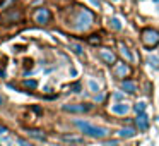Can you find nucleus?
I'll return each instance as SVG.
<instances>
[{
  "mask_svg": "<svg viewBox=\"0 0 159 146\" xmlns=\"http://www.w3.org/2000/svg\"><path fill=\"white\" fill-rule=\"evenodd\" d=\"M75 125L79 129H82V132L86 136H91V138H106V134H108V129L99 127V125H93L84 120H75Z\"/></svg>",
  "mask_w": 159,
  "mask_h": 146,
  "instance_id": "obj_1",
  "label": "nucleus"
},
{
  "mask_svg": "<svg viewBox=\"0 0 159 146\" xmlns=\"http://www.w3.org/2000/svg\"><path fill=\"white\" fill-rule=\"evenodd\" d=\"M94 22V14L87 9H80L75 16V28L79 31H86L87 28H91Z\"/></svg>",
  "mask_w": 159,
  "mask_h": 146,
  "instance_id": "obj_2",
  "label": "nucleus"
},
{
  "mask_svg": "<svg viewBox=\"0 0 159 146\" xmlns=\"http://www.w3.org/2000/svg\"><path fill=\"white\" fill-rule=\"evenodd\" d=\"M142 43L147 48H154L159 45V31L154 28H145L142 31Z\"/></svg>",
  "mask_w": 159,
  "mask_h": 146,
  "instance_id": "obj_3",
  "label": "nucleus"
},
{
  "mask_svg": "<svg viewBox=\"0 0 159 146\" xmlns=\"http://www.w3.org/2000/svg\"><path fill=\"white\" fill-rule=\"evenodd\" d=\"M93 110V105L89 103H70V105H63V112H70V114H87Z\"/></svg>",
  "mask_w": 159,
  "mask_h": 146,
  "instance_id": "obj_4",
  "label": "nucleus"
},
{
  "mask_svg": "<svg viewBox=\"0 0 159 146\" xmlns=\"http://www.w3.org/2000/svg\"><path fill=\"white\" fill-rule=\"evenodd\" d=\"M130 72H132V69L127 66V64H123V62H118V64H115V66H113V74L118 77V79L127 77Z\"/></svg>",
  "mask_w": 159,
  "mask_h": 146,
  "instance_id": "obj_5",
  "label": "nucleus"
},
{
  "mask_svg": "<svg viewBox=\"0 0 159 146\" xmlns=\"http://www.w3.org/2000/svg\"><path fill=\"white\" fill-rule=\"evenodd\" d=\"M50 19H52V14H50V11L45 7L38 9V11L34 12V21L38 22V24H48Z\"/></svg>",
  "mask_w": 159,
  "mask_h": 146,
  "instance_id": "obj_6",
  "label": "nucleus"
},
{
  "mask_svg": "<svg viewBox=\"0 0 159 146\" xmlns=\"http://www.w3.org/2000/svg\"><path fill=\"white\" fill-rule=\"evenodd\" d=\"M99 57H101V60H104V64H108V66H115V64H116V57H115V53L111 52V50H108V48L101 50Z\"/></svg>",
  "mask_w": 159,
  "mask_h": 146,
  "instance_id": "obj_7",
  "label": "nucleus"
},
{
  "mask_svg": "<svg viewBox=\"0 0 159 146\" xmlns=\"http://www.w3.org/2000/svg\"><path fill=\"white\" fill-rule=\"evenodd\" d=\"M118 50H120V53L123 55V59L127 60V62H135V55L130 52V48H128L125 43H118Z\"/></svg>",
  "mask_w": 159,
  "mask_h": 146,
  "instance_id": "obj_8",
  "label": "nucleus"
},
{
  "mask_svg": "<svg viewBox=\"0 0 159 146\" xmlns=\"http://www.w3.org/2000/svg\"><path fill=\"white\" fill-rule=\"evenodd\" d=\"M111 112H113L115 115H125L130 112V107H128L127 103H116L111 107Z\"/></svg>",
  "mask_w": 159,
  "mask_h": 146,
  "instance_id": "obj_9",
  "label": "nucleus"
},
{
  "mask_svg": "<svg viewBox=\"0 0 159 146\" xmlns=\"http://www.w3.org/2000/svg\"><path fill=\"white\" fill-rule=\"evenodd\" d=\"M135 124H137V127L140 129V131H145V129L149 127V119L145 114H140L137 115V119H135Z\"/></svg>",
  "mask_w": 159,
  "mask_h": 146,
  "instance_id": "obj_10",
  "label": "nucleus"
},
{
  "mask_svg": "<svg viewBox=\"0 0 159 146\" xmlns=\"http://www.w3.org/2000/svg\"><path fill=\"white\" fill-rule=\"evenodd\" d=\"M121 90L132 95V93H135V91H137V84H135L134 81H123V83H121Z\"/></svg>",
  "mask_w": 159,
  "mask_h": 146,
  "instance_id": "obj_11",
  "label": "nucleus"
},
{
  "mask_svg": "<svg viewBox=\"0 0 159 146\" xmlns=\"http://www.w3.org/2000/svg\"><path fill=\"white\" fill-rule=\"evenodd\" d=\"M118 134H120L121 138H134L135 131L132 127H123V129H120V131H118Z\"/></svg>",
  "mask_w": 159,
  "mask_h": 146,
  "instance_id": "obj_12",
  "label": "nucleus"
},
{
  "mask_svg": "<svg viewBox=\"0 0 159 146\" xmlns=\"http://www.w3.org/2000/svg\"><path fill=\"white\" fill-rule=\"evenodd\" d=\"M28 132H29V134L33 136V138L39 139V141H45V139H46V136H45V134H41V132H39V131H34V129H29Z\"/></svg>",
  "mask_w": 159,
  "mask_h": 146,
  "instance_id": "obj_13",
  "label": "nucleus"
},
{
  "mask_svg": "<svg viewBox=\"0 0 159 146\" xmlns=\"http://www.w3.org/2000/svg\"><path fill=\"white\" fill-rule=\"evenodd\" d=\"M134 110L137 112V115H140V114H144L145 112V103L144 101H139V103H135V107H134Z\"/></svg>",
  "mask_w": 159,
  "mask_h": 146,
  "instance_id": "obj_14",
  "label": "nucleus"
},
{
  "mask_svg": "<svg viewBox=\"0 0 159 146\" xmlns=\"http://www.w3.org/2000/svg\"><path fill=\"white\" fill-rule=\"evenodd\" d=\"M89 90L93 91V93H98V91H99V84H98V81L89 79Z\"/></svg>",
  "mask_w": 159,
  "mask_h": 146,
  "instance_id": "obj_15",
  "label": "nucleus"
},
{
  "mask_svg": "<svg viewBox=\"0 0 159 146\" xmlns=\"http://www.w3.org/2000/svg\"><path fill=\"white\" fill-rule=\"evenodd\" d=\"M22 86H26V88H36V86H38V81L26 79V81H22Z\"/></svg>",
  "mask_w": 159,
  "mask_h": 146,
  "instance_id": "obj_16",
  "label": "nucleus"
},
{
  "mask_svg": "<svg viewBox=\"0 0 159 146\" xmlns=\"http://www.w3.org/2000/svg\"><path fill=\"white\" fill-rule=\"evenodd\" d=\"M149 64H151L152 67H154V69H159V57H149Z\"/></svg>",
  "mask_w": 159,
  "mask_h": 146,
  "instance_id": "obj_17",
  "label": "nucleus"
},
{
  "mask_svg": "<svg viewBox=\"0 0 159 146\" xmlns=\"http://www.w3.org/2000/svg\"><path fill=\"white\" fill-rule=\"evenodd\" d=\"M87 41H89V45H99V43H101V38H99L98 35H93L89 40H87Z\"/></svg>",
  "mask_w": 159,
  "mask_h": 146,
  "instance_id": "obj_18",
  "label": "nucleus"
},
{
  "mask_svg": "<svg viewBox=\"0 0 159 146\" xmlns=\"http://www.w3.org/2000/svg\"><path fill=\"white\" fill-rule=\"evenodd\" d=\"M111 26H113L115 29H121V21L118 17H113L111 19Z\"/></svg>",
  "mask_w": 159,
  "mask_h": 146,
  "instance_id": "obj_19",
  "label": "nucleus"
},
{
  "mask_svg": "<svg viewBox=\"0 0 159 146\" xmlns=\"http://www.w3.org/2000/svg\"><path fill=\"white\" fill-rule=\"evenodd\" d=\"M72 50H74L75 53H79V55H82V46L77 45V43H74V45H72Z\"/></svg>",
  "mask_w": 159,
  "mask_h": 146,
  "instance_id": "obj_20",
  "label": "nucleus"
},
{
  "mask_svg": "<svg viewBox=\"0 0 159 146\" xmlns=\"http://www.w3.org/2000/svg\"><path fill=\"white\" fill-rule=\"evenodd\" d=\"M17 144H19V146H33L29 141H26V139H22V138L17 139Z\"/></svg>",
  "mask_w": 159,
  "mask_h": 146,
  "instance_id": "obj_21",
  "label": "nucleus"
},
{
  "mask_svg": "<svg viewBox=\"0 0 159 146\" xmlns=\"http://www.w3.org/2000/svg\"><path fill=\"white\" fill-rule=\"evenodd\" d=\"M12 2H14V0H2V2H0V9H5L7 5H11Z\"/></svg>",
  "mask_w": 159,
  "mask_h": 146,
  "instance_id": "obj_22",
  "label": "nucleus"
},
{
  "mask_svg": "<svg viewBox=\"0 0 159 146\" xmlns=\"http://www.w3.org/2000/svg\"><path fill=\"white\" fill-rule=\"evenodd\" d=\"M63 141H75V143H79L80 138H75V136H65V138H63Z\"/></svg>",
  "mask_w": 159,
  "mask_h": 146,
  "instance_id": "obj_23",
  "label": "nucleus"
},
{
  "mask_svg": "<svg viewBox=\"0 0 159 146\" xmlns=\"http://www.w3.org/2000/svg\"><path fill=\"white\" fill-rule=\"evenodd\" d=\"M103 146H118V141H115V139H111V141H104Z\"/></svg>",
  "mask_w": 159,
  "mask_h": 146,
  "instance_id": "obj_24",
  "label": "nucleus"
},
{
  "mask_svg": "<svg viewBox=\"0 0 159 146\" xmlns=\"http://www.w3.org/2000/svg\"><path fill=\"white\" fill-rule=\"evenodd\" d=\"M2 143H4V144H11V143H12V139L9 138V136H4V138H2Z\"/></svg>",
  "mask_w": 159,
  "mask_h": 146,
  "instance_id": "obj_25",
  "label": "nucleus"
},
{
  "mask_svg": "<svg viewBox=\"0 0 159 146\" xmlns=\"http://www.w3.org/2000/svg\"><path fill=\"white\" fill-rule=\"evenodd\" d=\"M89 2L94 5V7H99V5H101V2H99V0H89Z\"/></svg>",
  "mask_w": 159,
  "mask_h": 146,
  "instance_id": "obj_26",
  "label": "nucleus"
},
{
  "mask_svg": "<svg viewBox=\"0 0 159 146\" xmlns=\"http://www.w3.org/2000/svg\"><path fill=\"white\" fill-rule=\"evenodd\" d=\"M121 98H123V96H121V93H115V100H121Z\"/></svg>",
  "mask_w": 159,
  "mask_h": 146,
  "instance_id": "obj_27",
  "label": "nucleus"
},
{
  "mask_svg": "<svg viewBox=\"0 0 159 146\" xmlns=\"http://www.w3.org/2000/svg\"><path fill=\"white\" fill-rule=\"evenodd\" d=\"M5 132H7V131H5V129H4V127H0V136H4V134H5Z\"/></svg>",
  "mask_w": 159,
  "mask_h": 146,
  "instance_id": "obj_28",
  "label": "nucleus"
},
{
  "mask_svg": "<svg viewBox=\"0 0 159 146\" xmlns=\"http://www.w3.org/2000/svg\"><path fill=\"white\" fill-rule=\"evenodd\" d=\"M0 77H4V71L0 69Z\"/></svg>",
  "mask_w": 159,
  "mask_h": 146,
  "instance_id": "obj_29",
  "label": "nucleus"
},
{
  "mask_svg": "<svg viewBox=\"0 0 159 146\" xmlns=\"http://www.w3.org/2000/svg\"><path fill=\"white\" fill-rule=\"evenodd\" d=\"M2 103H4V100H2V96H0V105H2Z\"/></svg>",
  "mask_w": 159,
  "mask_h": 146,
  "instance_id": "obj_30",
  "label": "nucleus"
},
{
  "mask_svg": "<svg viewBox=\"0 0 159 146\" xmlns=\"http://www.w3.org/2000/svg\"><path fill=\"white\" fill-rule=\"evenodd\" d=\"M115 2H116V0H115Z\"/></svg>",
  "mask_w": 159,
  "mask_h": 146,
  "instance_id": "obj_31",
  "label": "nucleus"
},
{
  "mask_svg": "<svg viewBox=\"0 0 159 146\" xmlns=\"http://www.w3.org/2000/svg\"><path fill=\"white\" fill-rule=\"evenodd\" d=\"M0 146H2V144H0Z\"/></svg>",
  "mask_w": 159,
  "mask_h": 146,
  "instance_id": "obj_32",
  "label": "nucleus"
}]
</instances>
